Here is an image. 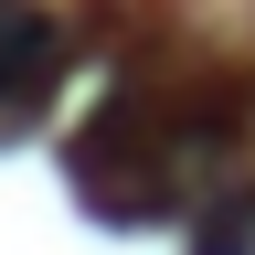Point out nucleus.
<instances>
[{"mask_svg":"<svg viewBox=\"0 0 255 255\" xmlns=\"http://www.w3.org/2000/svg\"><path fill=\"white\" fill-rule=\"evenodd\" d=\"M53 53V21L32 11V0H0V85H32Z\"/></svg>","mask_w":255,"mask_h":255,"instance_id":"obj_1","label":"nucleus"}]
</instances>
